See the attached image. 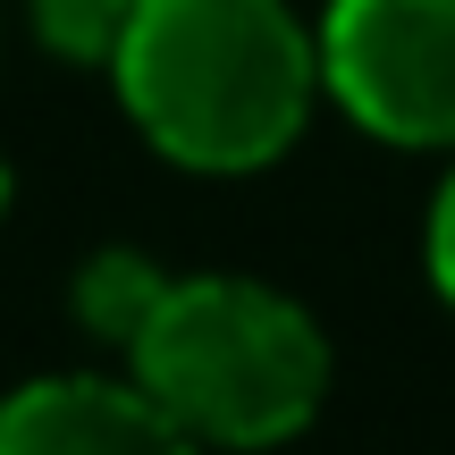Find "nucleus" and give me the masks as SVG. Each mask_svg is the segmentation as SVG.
<instances>
[{
	"label": "nucleus",
	"mask_w": 455,
	"mask_h": 455,
	"mask_svg": "<svg viewBox=\"0 0 455 455\" xmlns=\"http://www.w3.org/2000/svg\"><path fill=\"white\" fill-rule=\"evenodd\" d=\"M110 76L169 161L228 178L295 144L321 51L287 0H135Z\"/></svg>",
	"instance_id": "obj_1"
},
{
	"label": "nucleus",
	"mask_w": 455,
	"mask_h": 455,
	"mask_svg": "<svg viewBox=\"0 0 455 455\" xmlns=\"http://www.w3.org/2000/svg\"><path fill=\"white\" fill-rule=\"evenodd\" d=\"M127 355L135 388L203 447H278L329 388L312 312L253 278H169Z\"/></svg>",
	"instance_id": "obj_2"
},
{
	"label": "nucleus",
	"mask_w": 455,
	"mask_h": 455,
	"mask_svg": "<svg viewBox=\"0 0 455 455\" xmlns=\"http://www.w3.org/2000/svg\"><path fill=\"white\" fill-rule=\"evenodd\" d=\"M321 76L388 144H455V0H329Z\"/></svg>",
	"instance_id": "obj_3"
},
{
	"label": "nucleus",
	"mask_w": 455,
	"mask_h": 455,
	"mask_svg": "<svg viewBox=\"0 0 455 455\" xmlns=\"http://www.w3.org/2000/svg\"><path fill=\"white\" fill-rule=\"evenodd\" d=\"M0 455H195L135 379H34L0 396Z\"/></svg>",
	"instance_id": "obj_4"
},
{
	"label": "nucleus",
	"mask_w": 455,
	"mask_h": 455,
	"mask_svg": "<svg viewBox=\"0 0 455 455\" xmlns=\"http://www.w3.org/2000/svg\"><path fill=\"white\" fill-rule=\"evenodd\" d=\"M161 287L169 278L152 270L144 253H101V261H84V278H76V312H84V329L127 346L135 329H144V312L161 304Z\"/></svg>",
	"instance_id": "obj_5"
},
{
	"label": "nucleus",
	"mask_w": 455,
	"mask_h": 455,
	"mask_svg": "<svg viewBox=\"0 0 455 455\" xmlns=\"http://www.w3.org/2000/svg\"><path fill=\"white\" fill-rule=\"evenodd\" d=\"M127 17H135V0H34V26L60 60H110Z\"/></svg>",
	"instance_id": "obj_6"
},
{
	"label": "nucleus",
	"mask_w": 455,
	"mask_h": 455,
	"mask_svg": "<svg viewBox=\"0 0 455 455\" xmlns=\"http://www.w3.org/2000/svg\"><path fill=\"white\" fill-rule=\"evenodd\" d=\"M430 278H439L447 304H455V178L439 186V212H430Z\"/></svg>",
	"instance_id": "obj_7"
},
{
	"label": "nucleus",
	"mask_w": 455,
	"mask_h": 455,
	"mask_svg": "<svg viewBox=\"0 0 455 455\" xmlns=\"http://www.w3.org/2000/svg\"><path fill=\"white\" fill-rule=\"evenodd\" d=\"M0 212H9V169H0Z\"/></svg>",
	"instance_id": "obj_8"
}]
</instances>
